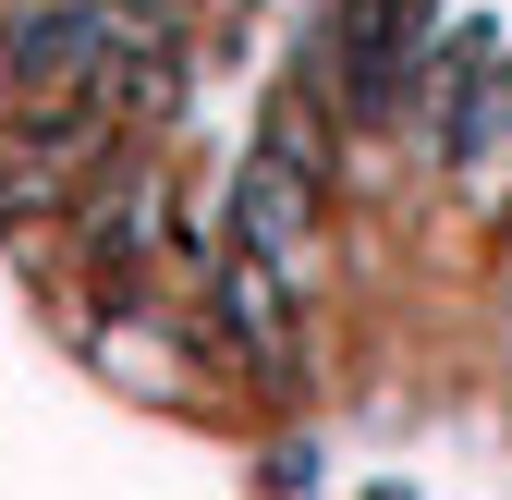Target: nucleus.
Returning <instances> with one entry per match:
<instances>
[{
	"mask_svg": "<svg viewBox=\"0 0 512 500\" xmlns=\"http://www.w3.org/2000/svg\"><path fill=\"white\" fill-rule=\"evenodd\" d=\"M317 196H330V147H317V98H281L232 183V269L305 293L317 281Z\"/></svg>",
	"mask_w": 512,
	"mask_h": 500,
	"instance_id": "f257e3e1",
	"label": "nucleus"
},
{
	"mask_svg": "<svg viewBox=\"0 0 512 500\" xmlns=\"http://www.w3.org/2000/svg\"><path fill=\"white\" fill-rule=\"evenodd\" d=\"M135 37L147 25L110 13V0H37V13L0 25V98H13V110H74V98H98L110 110V74H122Z\"/></svg>",
	"mask_w": 512,
	"mask_h": 500,
	"instance_id": "f03ea898",
	"label": "nucleus"
},
{
	"mask_svg": "<svg viewBox=\"0 0 512 500\" xmlns=\"http://www.w3.org/2000/svg\"><path fill=\"white\" fill-rule=\"evenodd\" d=\"M415 74H427V0H342L330 13V86H342V110H403L415 98Z\"/></svg>",
	"mask_w": 512,
	"mask_h": 500,
	"instance_id": "7ed1b4c3",
	"label": "nucleus"
},
{
	"mask_svg": "<svg viewBox=\"0 0 512 500\" xmlns=\"http://www.w3.org/2000/svg\"><path fill=\"white\" fill-rule=\"evenodd\" d=\"M159 244H171V183L135 171V159H110V171L86 183V257H98L110 281H135V269H159Z\"/></svg>",
	"mask_w": 512,
	"mask_h": 500,
	"instance_id": "20e7f679",
	"label": "nucleus"
},
{
	"mask_svg": "<svg viewBox=\"0 0 512 500\" xmlns=\"http://www.w3.org/2000/svg\"><path fill=\"white\" fill-rule=\"evenodd\" d=\"M439 147H452V183H464L476 208L512 196V61H488V74L439 110Z\"/></svg>",
	"mask_w": 512,
	"mask_h": 500,
	"instance_id": "39448f33",
	"label": "nucleus"
}]
</instances>
